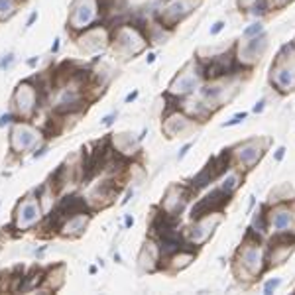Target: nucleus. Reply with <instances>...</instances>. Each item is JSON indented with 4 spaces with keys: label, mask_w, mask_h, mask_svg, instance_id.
Listing matches in <instances>:
<instances>
[{
    "label": "nucleus",
    "mask_w": 295,
    "mask_h": 295,
    "mask_svg": "<svg viewBox=\"0 0 295 295\" xmlns=\"http://www.w3.org/2000/svg\"><path fill=\"white\" fill-rule=\"evenodd\" d=\"M266 49H268V34H262V36L252 38V40H240V44L234 46L238 63L250 69L254 63L260 61V57L266 53Z\"/></svg>",
    "instance_id": "8"
},
{
    "label": "nucleus",
    "mask_w": 295,
    "mask_h": 295,
    "mask_svg": "<svg viewBox=\"0 0 295 295\" xmlns=\"http://www.w3.org/2000/svg\"><path fill=\"white\" fill-rule=\"evenodd\" d=\"M248 118V113H238L234 114L230 120H227V122H223V128H230V126H236V124H240V122H244Z\"/></svg>",
    "instance_id": "28"
},
{
    "label": "nucleus",
    "mask_w": 295,
    "mask_h": 295,
    "mask_svg": "<svg viewBox=\"0 0 295 295\" xmlns=\"http://www.w3.org/2000/svg\"><path fill=\"white\" fill-rule=\"evenodd\" d=\"M191 148H193V142H187V144H185V146H183L181 150H179V154H177V159H179V161H181V159L185 158V156H187V154H189V150H191Z\"/></svg>",
    "instance_id": "33"
},
{
    "label": "nucleus",
    "mask_w": 295,
    "mask_h": 295,
    "mask_svg": "<svg viewBox=\"0 0 295 295\" xmlns=\"http://www.w3.org/2000/svg\"><path fill=\"white\" fill-rule=\"evenodd\" d=\"M270 83L279 94L295 91V42L283 46L277 53L270 69Z\"/></svg>",
    "instance_id": "2"
},
{
    "label": "nucleus",
    "mask_w": 295,
    "mask_h": 295,
    "mask_svg": "<svg viewBox=\"0 0 295 295\" xmlns=\"http://www.w3.org/2000/svg\"><path fill=\"white\" fill-rule=\"evenodd\" d=\"M165 120H163V132H165V136L167 138H175V136H181L185 134L193 124H195V120H191L187 114L183 113V111H173L171 114H167V116H163Z\"/></svg>",
    "instance_id": "14"
},
{
    "label": "nucleus",
    "mask_w": 295,
    "mask_h": 295,
    "mask_svg": "<svg viewBox=\"0 0 295 295\" xmlns=\"http://www.w3.org/2000/svg\"><path fill=\"white\" fill-rule=\"evenodd\" d=\"M14 103H16L20 114L28 116L30 113L38 111V91L34 87H30L28 83H24L14 92Z\"/></svg>",
    "instance_id": "16"
},
{
    "label": "nucleus",
    "mask_w": 295,
    "mask_h": 295,
    "mask_svg": "<svg viewBox=\"0 0 295 295\" xmlns=\"http://www.w3.org/2000/svg\"><path fill=\"white\" fill-rule=\"evenodd\" d=\"M116 116H118L116 113L109 114V116H105V118H103V124H105V126H111V124H113L114 120H116Z\"/></svg>",
    "instance_id": "35"
},
{
    "label": "nucleus",
    "mask_w": 295,
    "mask_h": 295,
    "mask_svg": "<svg viewBox=\"0 0 295 295\" xmlns=\"http://www.w3.org/2000/svg\"><path fill=\"white\" fill-rule=\"evenodd\" d=\"M242 183H244V171L238 167H230L227 173H223L219 177V187L228 195H234Z\"/></svg>",
    "instance_id": "19"
},
{
    "label": "nucleus",
    "mask_w": 295,
    "mask_h": 295,
    "mask_svg": "<svg viewBox=\"0 0 295 295\" xmlns=\"http://www.w3.org/2000/svg\"><path fill=\"white\" fill-rule=\"evenodd\" d=\"M205 83L203 77V65L199 59H193L189 65L185 67L173 77V81L169 83V89H167V94L171 96H177V99H183V96H189L195 91H199V87Z\"/></svg>",
    "instance_id": "3"
},
{
    "label": "nucleus",
    "mask_w": 295,
    "mask_h": 295,
    "mask_svg": "<svg viewBox=\"0 0 295 295\" xmlns=\"http://www.w3.org/2000/svg\"><path fill=\"white\" fill-rule=\"evenodd\" d=\"M36 63H38V59H36V57H34V59H30V61H28V65H30V67H36Z\"/></svg>",
    "instance_id": "43"
},
{
    "label": "nucleus",
    "mask_w": 295,
    "mask_h": 295,
    "mask_svg": "<svg viewBox=\"0 0 295 295\" xmlns=\"http://www.w3.org/2000/svg\"><path fill=\"white\" fill-rule=\"evenodd\" d=\"M248 228L258 238H262V240L268 236V232H270V225H268V203L260 205V209L252 217V223H250Z\"/></svg>",
    "instance_id": "20"
},
{
    "label": "nucleus",
    "mask_w": 295,
    "mask_h": 295,
    "mask_svg": "<svg viewBox=\"0 0 295 295\" xmlns=\"http://www.w3.org/2000/svg\"><path fill=\"white\" fill-rule=\"evenodd\" d=\"M266 103H268L266 99H260V101H258V103L254 105V109H252V113L262 114V113H264V109H266Z\"/></svg>",
    "instance_id": "31"
},
{
    "label": "nucleus",
    "mask_w": 295,
    "mask_h": 295,
    "mask_svg": "<svg viewBox=\"0 0 295 295\" xmlns=\"http://www.w3.org/2000/svg\"><path fill=\"white\" fill-rule=\"evenodd\" d=\"M252 2H254V0H238V4H240L242 10H248L250 6H252Z\"/></svg>",
    "instance_id": "37"
},
{
    "label": "nucleus",
    "mask_w": 295,
    "mask_h": 295,
    "mask_svg": "<svg viewBox=\"0 0 295 295\" xmlns=\"http://www.w3.org/2000/svg\"><path fill=\"white\" fill-rule=\"evenodd\" d=\"M221 215H223V213H213V215L203 217V219H199V221H193L191 228L185 230V238H187L191 244L201 246L203 242H207V240L211 238V234L215 232V228L221 225V221H223Z\"/></svg>",
    "instance_id": "9"
},
{
    "label": "nucleus",
    "mask_w": 295,
    "mask_h": 295,
    "mask_svg": "<svg viewBox=\"0 0 295 295\" xmlns=\"http://www.w3.org/2000/svg\"><path fill=\"white\" fill-rule=\"evenodd\" d=\"M268 270L266 264V248L262 244V238H258L252 230H246L240 248L236 250L232 260V273L238 279H258Z\"/></svg>",
    "instance_id": "1"
},
{
    "label": "nucleus",
    "mask_w": 295,
    "mask_h": 295,
    "mask_svg": "<svg viewBox=\"0 0 295 295\" xmlns=\"http://www.w3.org/2000/svg\"><path fill=\"white\" fill-rule=\"evenodd\" d=\"M105 44H107V36H105V32H101L96 28L87 30L85 36L79 40V46L83 47L85 51H99V49L105 47Z\"/></svg>",
    "instance_id": "21"
},
{
    "label": "nucleus",
    "mask_w": 295,
    "mask_h": 295,
    "mask_svg": "<svg viewBox=\"0 0 295 295\" xmlns=\"http://www.w3.org/2000/svg\"><path fill=\"white\" fill-rule=\"evenodd\" d=\"M191 197H193V191L189 189V185L173 183V185H169L167 191L163 193V199H161L159 207H161L163 211H167V213L181 215Z\"/></svg>",
    "instance_id": "10"
},
{
    "label": "nucleus",
    "mask_w": 295,
    "mask_h": 295,
    "mask_svg": "<svg viewBox=\"0 0 295 295\" xmlns=\"http://www.w3.org/2000/svg\"><path fill=\"white\" fill-rule=\"evenodd\" d=\"M132 225H134V219H132V217L128 215V217H126V228H128V227H132Z\"/></svg>",
    "instance_id": "42"
},
{
    "label": "nucleus",
    "mask_w": 295,
    "mask_h": 295,
    "mask_svg": "<svg viewBox=\"0 0 295 295\" xmlns=\"http://www.w3.org/2000/svg\"><path fill=\"white\" fill-rule=\"evenodd\" d=\"M10 120H12V114H4V116L0 118V126H4V124L10 122Z\"/></svg>",
    "instance_id": "40"
},
{
    "label": "nucleus",
    "mask_w": 295,
    "mask_h": 295,
    "mask_svg": "<svg viewBox=\"0 0 295 295\" xmlns=\"http://www.w3.org/2000/svg\"><path fill=\"white\" fill-rule=\"evenodd\" d=\"M156 61V53L154 51H150L148 55H146V63H154Z\"/></svg>",
    "instance_id": "38"
},
{
    "label": "nucleus",
    "mask_w": 295,
    "mask_h": 295,
    "mask_svg": "<svg viewBox=\"0 0 295 295\" xmlns=\"http://www.w3.org/2000/svg\"><path fill=\"white\" fill-rule=\"evenodd\" d=\"M262 34H266V26L262 20H256V22L248 24L244 30H242V40H252V38H258V36H262Z\"/></svg>",
    "instance_id": "25"
},
{
    "label": "nucleus",
    "mask_w": 295,
    "mask_h": 295,
    "mask_svg": "<svg viewBox=\"0 0 295 295\" xmlns=\"http://www.w3.org/2000/svg\"><path fill=\"white\" fill-rule=\"evenodd\" d=\"M283 283V279L281 277H272V279H268L266 283H264V293H273V291H277V287Z\"/></svg>",
    "instance_id": "27"
},
{
    "label": "nucleus",
    "mask_w": 295,
    "mask_h": 295,
    "mask_svg": "<svg viewBox=\"0 0 295 295\" xmlns=\"http://www.w3.org/2000/svg\"><path fill=\"white\" fill-rule=\"evenodd\" d=\"M225 28H227V22H225V20H217V22L211 26L209 34H211V36H219V34H221Z\"/></svg>",
    "instance_id": "29"
},
{
    "label": "nucleus",
    "mask_w": 295,
    "mask_h": 295,
    "mask_svg": "<svg viewBox=\"0 0 295 295\" xmlns=\"http://www.w3.org/2000/svg\"><path fill=\"white\" fill-rule=\"evenodd\" d=\"M136 96H138V91L130 92V94H128V96H126V103H132V101H134V99H136Z\"/></svg>",
    "instance_id": "41"
},
{
    "label": "nucleus",
    "mask_w": 295,
    "mask_h": 295,
    "mask_svg": "<svg viewBox=\"0 0 295 295\" xmlns=\"http://www.w3.org/2000/svg\"><path fill=\"white\" fill-rule=\"evenodd\" d=\"M179 111L187 114L191 120H195V122H207L211 116H213V111L207 107V103H205L203 99L197 94H189V96H183L179 99Z\"/></svg>",
    "instance_id": "12"
},
{
    "label": "nucleus",
    "mask_w": 295,
    "mask_h": 295,
    "mask_svg": "<svg viewBox=\"0 0 295 295\" xmlns=\"http://www.w3.org/2000/svg\"><path fill=\"white\" fill-rule=\"evenodd\" d=\"M268 225L272 234H295V211L291 201L268 205Z\"/></svg>",
    "instance_id": "6"
},
{
    "label": "nucleus",
    "mask_w": 295,
    "mask_h": 295,
    "mask_svg": "<svg viewBox=\"0 0 295 295\" xmlns=\"http://www.w3.org/2000/svg\"><path fill=\"white\" fill-rule=\"evenodd\" d=\"M159 260H161V256H159L158 242H156V238H150L140 252V258H138L140 268L144 272H156V270H159Z\"/></svg>",
    "instance_id": "18"
},
{
    "label": "nucleus",
    "mask_w": 295,
    "mask_h": 295,
    "mask_svg": "<svg viewBox=\"0 0 295 295\" xmlns=\"http://www.w3.org/2000/svg\"><path fill=\"white\" fill-rule=\"evenodd\" d=\"M87 223H89V217H85V213L77 215V217H71V219H67L61 225V234H65V236H79L85 230Z\"/></svg>",
    "instance_id": "22"
},
{
    "label": "nucleus",
    "mask_w": 295,
    "mask_h": 295,
    "mask_svg": "<svg viewBox=\"0 0 295 295\" xmlns=\"http://www.w3.org/2000/svg\"><path fill=\"white\" fill-rule=\"evenodd\" d=\"M219 177H221V175H219V171H217L213 159H209L207 165L201 167V171L195 173V177L189 181V189L193 191V195H197V193H201L203 189H207L211 183L219 181Z\"/></svg>",
    "instance_id": "17"
},
{
    "label": "nucleus",
    "mask_w": 295,
    "mask_h": 295,
    "mask_svg": "<svg viewBox=\"0 0 295 295\" xmlns=\"http://www.w3.org/2000/svg\"><path fill=\"white\" fill-rule=\"evenodd\" d=\"M285 152H287V150H285V146H279V148L273 152V161H275V163H279L281 159L285 158Z\"/></svg>",
    "instance_id": "30"
},
{
    "label": "nucleus",
    "mask_w": 295,
    "mask_h": 295,
    "mask_svg": "<svg viewBox=\"0 0 295 295\" xmlns=\"http://www.w3.org/2000/svg\"><path fill=\"white\" fill-rule=\"evenodd\" d=\"M99 12V4H94V0H75L73 10H71V28L73 30H83L89 28Z\"/></svg>",
    "instance_id": "11"
},
{
    "label": "nucleus",
    "mask_w": 295,
    "mask_h": 295,
    "mask_svg": "<svg viewBox=\"0 0 295 295\" xmlns=\"http://www.w3.org/2000/svg\"><path fill=\"white\" fill-rule=\"evenodd\" d=\"M273 10V4L272 0H254L252 2V6L248 8V12L254 16V18H264V16H268L270 12Z\"/></svg>",
    "instance_id": "24"
},
{
    "label": "nucleus",
    "mask_w": 295,
    "mask_h": 295,
    "mask_svg": "<svg viewBox=\"0 0 295 295\" xmlns=\"http://www.w3.org/2000/svg\"><path fill=\"white\" fill-rule=\"evenodd\" d=\"M199 4L201 0H169L158 12V22L171 32L177 24H181L187 16H191Z\"/></svg>",
    "instance_id": "5"
},
{
    "label": "nucleus",
    "mask_w": 295,
    "mask_h": 295,
    "mask_svg": "<svg viewBox=\"0 0 295 295\" xmlns=\"http://www.w3.org/2000/svg\"><path fill=\"white\" fill-rule=\"evenodd\" d=\"M248 199H250V205H248V209H246V213H252V209H254V205H256V197L250 195Z\"/></svg>",
    "instance_id": "39"
},
{
    "label": "nucleus",
    "mask_w": 295,
    "mask_h": 295,
    "mask_svg": "<svg viewBox=\"0 0 295 295\" xmlns=\"http://www.w3.org/2000/svg\"><path fill=\"white\" fill-rule=\"evenodd\" d=\"M268 148V140H260V138H250L240 142L238 146L232 148V158H234V167L242 169L244 173L254 169V165L264 158Z\"/></svg>",
    "instance_id": "4"
},
{
    "label": "nucleus",
    "mask_w": 295,
    "mask_h": 295,
    "mask_svg": "<svg viewBox=\"0 0 295 295\" xmlns=\"http://www.w3.org/2000/svg\"><path fill=\"white\" fill-rule=\"evenodd\" d=\"M230 199H232V195L225 193L221 187H215L205 197L197 199L195 205L191 207V221H199V219L209 217L213 213H223V209L230 203Z\"/></svg>",
    "instance_id": "7"
},
{
    "label": "nucleus",
    "mask_w": 295,
    "mask_h": 295,
    "mask_svg": "<svg viewBox=\"0 0 295 295\" xmlns=\"http://www.w3.org/2000/svg\"><path fill=\"white\" fill-rule=\"evenodd\" d=\"M36 20H38V12H32V14H30V18H28V22H26V28H32Z\"/></svg>",
    "instance_id": "36"
},
{
    "label": "nucleus",
    "mask_w": 295,
    "mask_h": 295,
    "mask_svg": "<svg viewBox=\"0 0 295 295\" xmlns=\"http://www.w3.org/2000/svg\"><path fill=\"white\" fill-rule=\"evenodd\" d=\"M12 63H14V55H12V53H8V55H6V57L0 61V69H8L10 65H12Z\"/></svg>",
    "instance_id": "32"
},
{
    "label": "nucleus",
    "mask_w": 295,
    "mask_h": 295,
    "mask_svg": "<svg viewBox=\"0 0 295 295\" xmlns=\"http://www.w3.org/2000/svg\"><path fill=\"white\" fill-rule=\"evenodd\" d=\"M40 138V132L36 128H32L30 124H16L12 128V134H10V144H12V150L14 152H22L28 150L36 144V140Z\"/></svg>",
    "instance_id": "15"
},
{
    "label": "nucleus",
    "mask_w": 295,
    "mask_h": 295,
    "mask_svg": "<svg viewBox=\"0 0 295 295\" xmlns=\"http://www.w3.org/2000/svg\"><path fill=\"white\" fill-rule=\"evenodd\" d=\"M291 199H295L293 187H291L289 183H281V185H277L275 189H272V193H270V201H268V205L287 203V201H291Z\"/></svg>",
    "instance_id": "23"
},
{
    "label": "nucleus",
    "mask_w": 295,
    "mask_h": 295,
    "mask_svg": "<svg viewBox=\"0 0 295 295\" xmlns=\"http://www.w3.org/2000/svg\"><path fill=\"white\" fill-rule=\"evenodd\" d=\"M16 12V0H0V20L10 18Z\"/></svg>",
    "instance_id": "26"
},
{
    "label": "nucleus",
    "mask_w": 295,
    "mask_h": 295,
    "mask_svg": "<svg viewBox=\"0 0 295 295\" xmlns=\"http://www.w3.org/2000/svg\"><path fill=\"white\" fill-rule=\"evenodd\" d=\"M40 215H42L40 201H36L34 197H26L16 209V225H18L20 230L32 227V225H36L40 221Z\"/></svg>",
    "instance_id": "13"
},
{
    "label": "nucleus",
    "mask_w": 295,
    "mask_h": 295,
    "mask_svg": "<svg viewBox=\"0 0 295 295\" xmlns=\"http://www.w3.org/2000/svg\"><path fill=\"white\" fill-rule=\"evenodd\" d=\"M59 49V40H55V44H53V47H51V51H57Z\"/></svg>",
    "instance_id": "44"
},
{
    "label": "nucleus",
    "mask_w": 295,
    "mask_h": 295,
    "mask_svg": "<svg viewBox=\"0 0 295 295\" xmlns=\"http://www.w3.org/2000/svg\"><path fill=\"white\" fill-rule=\"evenodd\" d=\"M293 0H272L273 8H283V6H287V4H291Z\"/></svg>",
    "instance_id": "34"
}]
</instances>
